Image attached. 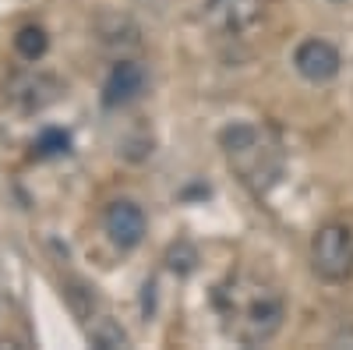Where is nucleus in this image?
<instances>
[{"mask_svg": "<svg viewBox=\"0 0 353 350\" xmlns=\"http://www.w3.org/2000/svg\"><path fill=\"white\" fill-rule=\"evenodd\" d=\"M46 46H50V39H46V32H43L39 25H25V28H18L14 50H18L21 61H39V57L46 53Z\"/></svg>", "mask_w": 353, "mask_h": 350, "instance_id": "1a4fd4ad", "label": "nucleus"}, {"mask_svg": "<svg viewBox=\"0 0 353 350\" xmlns=\"http://www.w3.org/2000/svg\"><path fill=\"white\" fill-rule=\"evenodd\" d=\"M61 96H64V81L46 71H14L4 85V99L18 113H43L46 106L61 103Z\"/></svg>", "mask_w": 353, "mask_h": 350, "instance_id": "20e7f679", "label": "nucleus"}, {"mask_svg": "<svg viewBox=\"0 0 353 350\" xmlns=\"http://www.w3.org/2000/svg\"><path fill=\"white\" fill-rule=\"evenodd\" d=\"M269 0H205L201 21L219 36H241L265 18Z\"/></svg>", "mask_w": 353, "mask_h": 350, "instance_id": "39448f33", "label": "nucleus"}, {"mask_svg": "<svg viewBox=\"0 0 353 350\" xmlns=\"http://www.w3.org/2000/svg\"><path fill=\"white\" fill-rule=\"evenodd\" d=\"M293 64H297V71L307 81L321 85V81H332L339 75L343 57H339V50L329 39H304L297 46V53H293Z\"/></svg>", "mask_w": 353, "mask_h": 350, "instance_id": "0eeeda50", "label": "nucleus"}, {"mask_svg": "<svg viewBox=\"0 0 353 350\" xmlns=\"http://www.w3.org/2000/svg\"><path fill=\"white\" fill-rule=\"evenodd\" d=\"M88 340H92V347L99 350H121L128 347V333L113 322V318H99V322L88 329Z\"/></svg>", "mask_w": 353, "mask_h": 350, "instance_id": "9d476101", "label": "nucleus"}, {"mask_svg": "<svg viewBox=\"0 0 353 350\" xmlns=\"http://www.w3.org/2000/svg\"><path fill=\"white\" fill-rule=\"evenodd\" d=\"M216 308L223 315L226 336H233L244 347L269 343L283 329V318H286V301L279 290L248 273L230 276L216 290Z\"/></svg>", "mask_w": 353, "mask_h": 350, "instance_id": "f257e3e1", "label": "nucleus"}, {"mask_svg": "<svg viewBox=\"0 0 353 350\" xmlns=\"http://www.w3.org/2000/svg\"><path fill=\"white\" fill-rule=\"evenodd\" d=\"M68 145H71V138H68L64 131L50 128V131H43V138L36 142V153H39V156H57V153H68Z\"/></svg>", "mask_w": 353, "mask_h": 350, "instance_id": "f8f14e48", "label": "nucleus"}, {"mask_svg": "<svg viewBox=\"0 0 353 350\" xmlns=\"http://www.w3.org/2000/svg\"><path fill=\"white\" fill-rule=\"evenodd\" d=\"M336 4H343V0H336Z\"/></svg>", "mask_w": 353, "mask_h": 350, "instance_id": "ddd939ff", "label": "nucleus"}, {"mask_svg": "<svg viewBox=\"0 0 353 350\" xmlns=\"http://www.w3.org/2000/svg\"><path fill=\"white\" fill-rule=\"evenodd\" d=\"M103 226H106L110 241H113L117 248L131 251V248L141 244L149 220H145V213H141L138 202H131V198H117V202H110V209H106V216H103Z\"/></svg>", "mask_w": 353, "mask_h": 350, "instance_id": "423d86ee", "label": "nucleus"}, {"mask_svg": "<svg viewBox=\"0 0 353 350\" xmlns=\"http://www.w3.org/2000/svg\"><path fill=\"white\" fill-rule=\"evenodd\" d=\"M166 266H170L173 273L188 276V273L198 266V251H194L188 241H176V244H170V251H166Z\"/></svg>", "mask_w": 353, "mask_h": 350, "instance_id": "9b49d317", "label": "nucleus"}, {"mask_svg": "<svg viewBox=\"0 0 353 350\" xmlns=\"http://www.w3.org/2000/svg\"><path fill=\"white\" fill-rule=\"evenodd\" d=\"M145 85H149V75H145L138 61H117L103 81V106L117 110V106L134 103L145 93Z\"/></svg>", "mask_w": 353, "mask_h": 350, "instance_id": "6e6552de", "label": "nucleus"}, {"mask_svg": "<svg viewBox=\"0 0 353 350\" xmlns=\"http://www.w3.org/2000/svg\"><path fill=\"white\" fill-rule=\"evenodd\" d=\"M219 149L226 153L230 166L241 173V181L251 184L254 191H265L279 181L283 173V149L269 128L237 121L219 131Z\"/></svg>", "mask_w": 353, "mask_h": 350, "instance_id": "f03ea898", "label": "nucleus"}, {"mask_svg": "<svg viewBox=\"0 0 353 350\" xmlns=\"http://www.w3.org/2000/svg\"><path fill=\"white\" fill-rule=\"evenodd\" d=\"M311 266L321 280L343 283L353 276V226L325 223L311 241Z\"/></svg>", "mask_w": 353, "mask_h": 350, "instance_id": "7ed1b4c3", "label": "nucleus"}]
</instances>
